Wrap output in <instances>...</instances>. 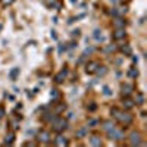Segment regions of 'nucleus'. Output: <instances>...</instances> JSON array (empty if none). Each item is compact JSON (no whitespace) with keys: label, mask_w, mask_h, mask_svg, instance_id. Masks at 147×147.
Here are the masks:
<instances>
[{"label":"nucleus","mask_w":147,"mask_h":147,"mask_svg":"<svg viewBox=\"0 0 147 147\" xmlns=\"http://www.w3.org/2000/svg\"><path fill=\"white\" fill-rule=\"evenodd\" d=\"M112 112L115 113V116H116L124 125H128V124H131V122H132V116L128 115V113H122V112H119V110L115 109V107L112 109Z\"/></svg>","instance_id":"1"},{"label":"nucleus","mask_w":147,"mask_h":147,"mask_svg":"<svg viewBox=\"0 0 147 147\" xmlns=\"http://www.w3.org/2000/svg\"><path fill=\"white\" fill-rule=\"evenodd\" d=\"M53 128H55V131H57V132L63 131V129L66 128V121H65V119H55Z\"/></svg>","instance_id":"2"},{"label":"nucleus","mask_w":147,"mask_h":147,"mask_svg":"<svg viewBox=\"0 0 147 147\" xmlns=\"http://www.w3.org/2000/svg\"><path fill=\"white\" fill-rule=\"evenodd\" d=\"M129 143L131 146H140L141 144V136L140 132H132L129 136Z\"/></svg>","instance_id":"3"},{"label":"nucleus","mask_w":147,"mask_h":147,"mask_svg":"<svg viewBox=\"0 0 147 147\" xmlns=\"http://www.w3.org/2000/svg\"><path fill=\"white\" fill-rule=\"evenodd\" d=\"M109 136L113 140H122L124 138V132H122V129H119V128H113L112 131H109Z\"/></svg>","instance_id":"4"},{"label":"nucleus","mask_w":147,"mask_h":147,"mask_svg":"<svg viewBox=\"0 0 147 147\" xmlns=\"http://www.w3.org/2000/svg\"><path fill=\"white\" fill-rule=\"evenodd\" d=\"M113 38H115V40L125 38V31H124V28H118V30L113 32Z\"/></svg>","instance_id":"5"},{"label":"nucleus","mask_w":147,"mask_h":147,"mask_svg":"<svg viewBox=\"0 0 147 147\" xmlns=\"http://www.w3.org/2000/svg\"><path fill=\"white\" fill-rule=\"evenodd\" d=\"M38 140L43 141V143H49V141H50V134H49L47 131H41L38 134Z\"/></svg>","instance_id":"6"},{"label":"nucleus","mask_w":147,"mask_h":147,"mask_svg":"<svg viewBox=\"0 0 147 147\" xmlns=\"http://www.w3.org/2000/svg\"><path fill=\"white\" fill-rule=\"evenodd\" d=\"M55 143H56L57 146H68V140H66L65 137H62V136H59Z\"/></svg>","instance_id":"7"},{"label":"nucleus","mask_w":147,"mask_h":147,"mask_svg":"<svg viewBox=\"0 0 147 147\" xmlns=\"http://www.w3.org/2000/svg\"><path fill=\"white\" fill-rule=\"evenodd\" d=\"M103 128H105V129L109 132V131H112V129L115 128V125H113L110 121H105V122H103Z\"/></svg>","instance_id":"8"},{"label":"nucleus","mask_w":147,"mask_h":147,"mask_svg":"<svg viewBox=\"0 0 147 147\" xmlns=\"http://www.w3.org/2000/svg\"><path fill=\"white\" fill-rule=\"evenodd\" d=\"M132 91V87L131 85H128V84H125V85H122V94H125V96H128L129 93Z\"/></svg>","instance_id":"9"},{"label":"nucleus","mask_w":147,"mask_h":147,"mask_svg":"<svg viewBox=\"0 0 147 147\" xmlns=\"http://www.w3.org/2000/svg\"><path fill=\"white\" fill-rule=\"evenodd\" d=\"M65 77H66V71L63 69L62 72H60V74H59V75H56V81H57V82H62Z\"/></svg>","instance_id":"10"},{"label":"nucleus","mask_w":147,"mask_h":147,"mask_svg":"<svg viewBox=\"0 0 147 147\" xmlns=\"http://www.w3.org/2000/svg\"><path fill=\"white\" fill-rule=\"evenodd\" d=\"M90 143L93 144V146H100L102 144V141H100V138L97 137V136H94V137H91V140H90Z\"/></svg>","instance_id":"11"},{"label":"nucleus","mask_w":147,"mask_h":147,"mask_svg":"<svg viewBox=\"0 0 147 147\" xmlns=\"http://www.w3.org/2000/svg\"><path fill=\"white\" fill-rule=\"evenodd\" d=\"M115 27L124 28V27H125V21H124V19H116V21H115Z\"/></svg>","instance_id":"12"},{"label":"nucleus","mask_w":147,"mask_h":147,"mask_svg":"<svg viewBox=\"0 0 147 147\" xmlns=\"http://www.w3.org/2000/svg\"><path fill=\"white\" fill-rule=\"evenodd\" d=\"M96 66H97V63H96V62H91L90 65H87V72H90V74L94 72V71H96Z\"/></svg>","instance_id":"13"},{"label":"nucleus","mask_w":147,"mask_h":147,"mask_svg":"<svg viewBox=\"0 0 147 147\" xmlns=\"http://www.w3.org/2000/svg\"><path fill=\"white\" fill-rule=\"evenodd\" d=\"M124 106H125V107H127V109H131V107H132V106H134V103H132V102H131V100H128V99H127V100H125V102H124Z\"/></svg>","instance_id":"14"},{"label":"nucleus","mask_w":147,"mask_h":147,"mask_svg":"<svg viewBox=\"0 0 147 147\" xmlns=\"http://www.w3.org/2000/svg\"><path fill=\"white\" fill-rule=\"evenodd\" d=\"M5 141H6V144H12V143H13V134H9Z\"/></svg>","instance_id":"15"},{"label":"nucleus","mask_w":147,"mask_h":147,"mask_svg":"<svg viewBox=\"0 0 147 147\" xmlns=\"http://www.w3.org/2000/svg\"><path fill=\"white\" fill-rule=\"evenodd\" d=\"M85 132H87V128H81V129L77 132V136H78V137H82V136H85Z\"/></svg>","instance_id":"16"},{"label":"nucleus","mask_w":147,"mask_h":147,"mask_svg":"<svg viewBox=\"0 0 147 147\" xmlns=\"http://www.w3.org/2000/svg\"><path fill=\"white\" fill-rule=\"evenodd\" d=\"M16 74H19V69H18V68H15L13 71H12V72H10V78H12V80H13V78H15V75H16Z\"/></svg>","instance_id":"17"},{"label":"nucleus","mask_w":147,"mask_h":147,"mask_svg":"<svg viewBox=\"0 0 147 147\" xmlns=\"http://www.w3.org/2000/svg\"><path fill=\"white\" fill-rule=\"evenodd\" d=\"M129 75H131V77H137V75H138V72H137V71H131V72H129Z\"/></svg>","instance_id":"18"},{"label":"nucleus","mask_w":147,"mask_h":147,"mask_svg":"<svg viewBox=\"0 0 147 147\" xmlns=\"http://www.w3.org/2000/svg\"><path fill=\"white\" fill-rule=\"evenodd\" d=\"M3 3L5 5H10V3H13V0H3Z\"/></svg>","instance_id":"19"},{"label":"nucleus","mask_w":147,"mask_h":147,"mask_svg":"<svg viewBox=\"0 0 147 147\" xmlns=\"http://www.w3.org/2000/svg\"><path fill=\"white\" fill-rule=\"evenodd\" d=\"M105 94H110V91H109V88H107V87H105Z\"/></svg>","instance_id":"20"},{"label":"nucleus","mask_w":147,"mask_h":147,"mask_svg":"<svg viewBox=\"0 0 147 147\" xmlns=\"http://www.w3.org/2000/svg\"><path fill=\"white\" fill-rule=\"evenodd\" d=\"M2 113H3V109H0V118H2Z\"/></svg>","instance_id":"21"}]
</instances>
